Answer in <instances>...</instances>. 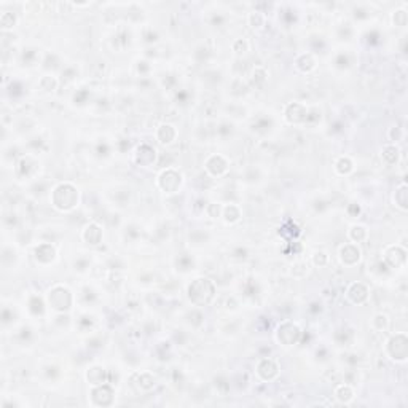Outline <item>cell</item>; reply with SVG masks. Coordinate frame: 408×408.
<instances>
[{
	"label": "cell",
	"mask_w": 408,
	"mask_h": 408,
	"mask_svg": "<svg viewBox=\"0 0 408 408\" xmlns=\"http://www.w3.org/2000/svg\"><path fill=\"white\" fill-rule=\"evenodd\" d=\"M297 67L301 70V72H310L316 67V61L311 55H301L297 59Z\"/></svg>",
	"instance_id": "20"
},
{
	"label": "cell",
	"mask_w": 408,
	"mask_h": 408,
	"mask_svg": "<svg viewBox=\"0 0 408 408\" xmlns=\"http://www.w3.org/2000/svg\"><path fill=\"white\" fill-rule=\"evenodd\" d=\"M394 201H395V206L399 208V209H402V211H406L408 209V191H406V185H400L399 188L395 190Z\"/></svg>",
	"instance_id": "18"
},
{
	"label": "cell",
	"mask_w": 408,
	"mask_h": 408,
	"mask_svg": "<svg viewBox=\"0 0 408 408\" xmlns=\"http://www.w3.org/2000/svg\"><path fill=\"white\" fill-rule=\"evenodd\" d=\"M284 117L289 123H303L308 118V110H306L304 106L298 104V102H290V104L285 106L284 110Z\"/></svg>",
	"instance_id": "7"
},
{
	"label": "cell",
	"mask_w": 408,
	"mask_h": 408,
	"mask_svg": "<svg viewBox=\"0 0 408 408\" xmlns=\"http://www.w3.org/2000/svg\"><path fill=\"white\" fill-rule=\"evenodd\" d=\"M249 24L253 29H262L265 26V15L262 12H252V13H249Z\"/></svg>",
	"instance_id": "25"
},
{
	"label": "cell",
	"mask_w": 408,
	"mask_h": 408,
	"mask_svg": "<svg viewBox=\"0 0 408 408\" xmlns=\"http://www.w3.org/2000/svg\"><path fill=\"white\" fill-rule=\"evenodd\" d=\"M372 325H373V329H376L378 332H383L386 330L387 327H389V319H387V316L386 314H376L373 321H372Z\"/></svg>",
	"instance_id": "24"
},
{
	"label": "cell",
	"mask_w": 408,
	"mask_h": 408,
	"mask_svg": "<svg viewBox=\"0 0 408 408\" xmlns=\"http://www.w3.org/2000/svg\"><path fill=\"white\" fill-rule=\"evenodd\" d=\"M182 185V177L179 172L168 169L163 171L158 177V187L166 193H176Z\"/></svg>",
	"instance_id": "5"
},
{
	"label": "cell",
	"mask_w": 408,
	"mask_h": 408,
	"mask_svg": "<svg viewBox=\"0 0 408 408\" xmlns=\"http://www.w3.org/2000/svg\"><path fill=\"white\" fill-rule=\"evenodd\" d=\"M35 260L42 265H48L55 260L56 257V250L51 244H40V246L35 247Z\"/></svg>",
	"instance_id": "11"
},
{
	"label": "cell",
	"mask_w": 408,
	"mask_h": 408,
	"mask_svg": "<svg viewBox=\"0 0 408 408\" xmlns=\"http://www.w3.org/2000/svg\"><path fill=\"white\" fill-rule=\"evenodd\" d=\"M335 395H336V399H338L340 402L343 403H348L352 400V397H354V392L349 386H346V384H341L336 387V391H335Z\"/></svg>",
	"instance_id": "19"
},
{
	"label": "cell",
	"mask_w": 408,
	"mask_h": 408,
	"mask_svg": "<svg viewBox=\"0 0 408 408\" xmlns=\"http://www.w3.org/2000/svg\"><path fill=\"white\" fill-rule=\"evenodd\" d=\"M348 236L354 242H361L367 238V230L362 225H352L348 231Z\"/></svg>",
	"instance_id": "21"
},
{
	"label": "cell",
	"mask_w": 408,
	"mask_h": 408,
	"mask_svg": "<svg viewBox=\"0 0 408 408\" xmlns=\"http://www.w3.org/2000/svg\"><path fill=\"white\" fill-rule=\"evenodd\" d=\"M367 297H369V289H367L365 285L361 284V282L352 284L351 287L348 289V298L355 304L364 303L367 300Z\"/></svg>",
	"instance_id": "13"
},
{
	"label": "cell",
	"mask_w": 408,
	"mask_h": 408,
	"mask_svg": "<svg viewBox=\"0 0 408 408\" xmlns=\"http://www.w3.org/2000/svg\"><path fill=\"white\" fill-rule=\"evenodd\" d=\"M313 262L314 265H318V267H324V265H327L329 262V255L325 252H316L313 255Z\"/></svg>",
	"instance_id": "30"
},
{
	"label": "cell",
	"mask_w": 408,
	"mask_h": 408,
	"mask_svg": "<svg viewBox=\"0 0 408 408\" xmlns=\"http://www.w3.org/2000/svg\"><path fill=\"white\" fill-rule=\"evenodd\" d=\"M157 151L155 148H151L150 145H140L136 153V163L139 166H150L153 161H155Z\"/></svg>",
	"instance_id": "12"
},
{
	"label": "cell",
	"mask_w": 408,
	"mask_h": 408,
	"mask_svg": "<svg viewBox=\"0 0 408 408\" xmlns=\"http://www.w3.org/2000/svg\"><path fill=\"white\" fill-rule=\"evenodd\" d=\"M78 204V190L72 185V183H59V185L53 190V206L58 211L67 212L74 209Z\"/></svg>",
	"instance_id": "2"
},
{
	"label": "cell",
	"mask_w": 408,
	"mask_h": 408,
	"mask_svg": "<svg viewBox=\"0 0 408 408\" xmlns=\"http://www.w3.org/2000/svg\"><path fill=\"white\" fill-rule=\"evenodd\" d=\"M257 373L262 376L263 380H273L274 376L278 375V365L274 364L271 359H263L259 365H257Z\"/></svg>",
	"instance_id": "14"
},
{
	"label": "cell",
	"mask_w": 408,
	"mask_h": 408,
	"mask_svg": "<svg viewBox=\"0 0 408 408\" xmlns=\"http://www.w3.org/2000/svg\"><path fill=\"white\" fill-rule=\"evenodd\" d=\"M384 260L392 268H399L406 260V252L400 246H389L384 250Z\"/></svg>",
	"instance_id": "8"
},
{
	"label": "cell",
	"mask_w": 408,
	"mask_h": 408,
	"mask_svg": "<svg viewBox=\"0 0 408 408\" xmlns=\"http://www.w3.org/2000/svg\"><path fill=\"white\" fill-rule=\"evenodd\" d=\"M48 303L55 311L64 313L70 308L72 304V295L66 287H61V285H56L49 290L48 293Z\"/></svg>",
	"instance_id": "4"
},
{
	"label": "cell",
	"mask_w": 408,
	"mask_h": 408,
	"mask_svg": "<svg viewBox=\"0 0 408 408\" xmlns=\"http://www.w3.org/2000/svg\"><path fill=\"white\" fill-rule=\"evenodd\" d=\"M206 169H208L209 174H212V176H222V174H225V172H227L228 163L222 155H212L206 161Z\"/></svg>",
	"instance_id": "10"
},
{
	"label": "cell",
	"mask_w": 408,
	"mask_h": 408,
	"mask_svg": "<svg viewBox=\"0 0 408 408\" xmlns=\"http://www.w3.org/2000/svg\"><path fill=\"white\" fill-rule=\"evenodd\" d=\"M56 86H58V81L55 77H43L40 80V88L43 91H53Z\"/></svg>",
	"instance_id": "27"
},
{
	"label": "cell",
	"mask_w": 408,
	"mask_h": 408,
	"mask_svg": "<svg viewBox=\"0 0 408 408\" xmlns=\"http://www.w3.org/2000/svg\"><path fill=\"white\" fill-rule=\"evenodd\" d=\"M83 239L88 242V244H97L102 238V230L99 225H96V223H89V225L83 230Z\"/></svg>",
	"instance_id": "17"
},
{
	"label": "cell",
	"mask_w": 408,
	"mask_h": 408,
	"mask_svg": "<svg viewBox=\"0 0 408 408\" xmlns=\"http://www.w3.org/2000/svg\"><path fill=\"white\" fill-rule=\"evenodd\" d=\"M389 139L394 140V142H395V140H400V139H402V131H400V128H397V126H395V128H391V129H389Z\"/></svg>",
	"instance_id": "31"
},
{
	"label": "cell",
	"mask_w": 408,
	"mask_h": 408,
	"mask_svg": "<svg viewBox=\"0 0 408 408\" xmlns=\"http://www.w3.org/2000/svg\"><path fill=\"white\" fill-rule=\"evenodd\" d=\"M399 155H400L399 147H397V145H392V144L383 147V150H381V160L386 163L387 166L395 165V163L399 161Z\"/></svg>",
	"instance_id": "16"
},
{
	"label": "cell",
	"mask_w": 408,
	"mask_h": 408,
	"mask_svg": "<svg viewBox=\"0 0 408 408\" xmlns=\"http://www.w3.org/2000/svg\"><path fill=\"white\" fill-rule=\"evenodd\" d=\"M406 21H408V15L403 8L400 10H395L394 15H392V23L395 26H399V27H405L406 26Z\"/></svg>",
	"instance_id": "26"
},
{
	"label": "cell",
	"mask_w": 408,
	"mask_h": 408,
	"mask_svg": "<svg viewBox=\"0 0 408 408\" xmlns=\"http://www.w3.org/2000/svg\"><path fill=\"white\" fill-rule=\"evenodd\" d=\"M223 217H225V220L228 223H234V222H238L239 217H241V212L236 206H233V204H230V206H227L225 209H223Z\"/></svg>",
	"instance_id": "23"
},
{
	"label": "cell",
	"mask_w": 408,
	"mask_h": 408,
	"mask_svg": "<svg viewBox=\"0 0 408 408\" xmlns=\"http://www.w3.org/2000/svg\"><path fill=\"white\" fill-rule=\"evenodd\" d=\"M352 161L349 160V158H346V157H343V158H340L338 161L335 163V169H336V172H338V174H341V176H346V174H349V172L352 171Z\"/></svg>",
	"instance_id": "22"
},
{
	"label": "cell",
	"mask_w": 408,
	"mask_h": 408,
	"mask_svg": "<svg viewBox=\"0 0 408 408\" xmlns=\"http://www.w3.org/2000/svg\"><path fill=\"white\" fill-rule=\"evenodd\" d=\"M0 23H2V27L4 29H10V27H13L15 23H16V16L13 13H4L2 18H0Z\"/></svg>",
	"instance_id": "28"
},
{
	"label": "cell",
	"mask_w": 408,
	"mask_h": 408,
	"mask_svg": "<svg viewBox=\"0 0 408 408\" xmlns=\"http://www.w3.org/2000/svg\"><path fill=\"white\" fill-rule=\"evenodd\" d=\"M216 295V285L208 278H198L188 285V300L196 306H206Z\"/></svg>",
	"instance_id": "1"
},
{
	"label": "cell",
	"mask_w": 408,
	"mask_h": 408,
	"mask_svg": "<svg viewBox=\"0 0 408 408\" xmlns=\"http://www.w3.org/2000/svg\"><path fill=\"white\" fill-rule=\"evenodd\" d=\"M361 255L362 252L355 244H344L340 249V259L344 265H348V267H354L355 263H359Z\"/></svg>",
	"instance_id": "9"
},
{
	"label": "cell",
	"mask_w": 408,
	"mask_h": 408,
	"mask_svg": "<svg viewBox=\"0 0 408 408\" xmlns=\"http://www.w3.org/2000/svg\"><path fill=\"white\" fill-rule=\"evenodd\" d=\"M386 352L395 362H405L408 357V338L405 333L392 335L386 343Z\"/></svg>",
	"instance_id": "3"
},
{
	"label": "cell",
	"mask_w": 408,
	"mask_h": 408,
	"mask_svg": "<svg viewBox=\"0 0 408 408\" xmlns=\"http://www.w3.org/2000/svg\"><path fill=\"white\" fill-rule=\"evenodd\" d=\"M247 49H249V43H247L244 38H238V40H234V43H233V51H234V53L242 55V53H246Z\"/></svg>",
	"instance_id": "29"
},
{
	"label": "cell",
	"mask_w": 408,
	"mask_h": 408,
	"mask_svg": "<svg viewBox=\"0 0 408 408\" xmlns=\"http://www.w3.org/2000/svg\"><path fill=\"white\" fill-rule=\"evenodd\" d=\"M278 341L282 343L284 346H290L297 343L300 338V329L297 324L293 322H284L278 327Z\"/></svg>",
	"instance_id": "6"
},
{
	"label": "cell",
	"mask_w": 408,
	"mask_h": 408,
	"mask_svg": "<svg viewBox=\"0 0 408 408\" xmlns=\"http://www.w3.org/2000/svg\"><path fill=\"white\" fill-rule=\"evenodd\" d=\"M177 136V131L174 126H171V125H161L157 131V139L161 142L163 145H168L171 144L172 140L176 139Z\"/></svg>",
	"instance_id": "15"
}]
</instances>
